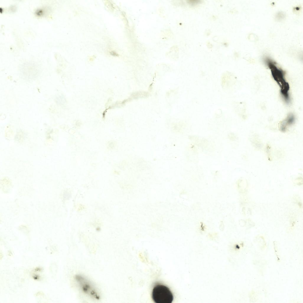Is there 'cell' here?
I'll return each mask as SVG.
<instances>
[{
  "instance_id": "6da1fadb",
  "label": "cell",
  "mask_w": 303,
  "mask_h": 303,
  "mask_svg": "<svg viewBox=\"0 0 303 303\" xmlns=\"http://www.w3.org/2000/svg\"><path fill=\"white\" fill-rule=\"evenodd\" d=\"M264 61L271 71L273 78L280 88V93L283 99L286 103L289 104L290 102V86L285 78V72L270 58H266Z\"/></svg>"
},
{
  "instance_id": "7a4b0ae2",
  "label": "cell",
  "mask_w": 303,
  "mask_h": 303,
  "mask_svg": "<svg viewBox=\"0 0 303 303\" xmlns=\"http://www.w3.org/2000/svg\"><path fill=\"white\" fill-rule=\"evenodd\" d=\"M77 286L82 293L89 298L95 300L101 298L100 292L95 285L85 275L77 274L74 277Z\"/></svg>"
},
{
  "instance_id": "3957f363",
  "label": "cell",
  "mask_w": 303,
  "mask_h": 303,
  "mask_svg": "<svg viewBox=\"0 0 303 303\" xmlns=\"http://www.w3.org/2000/svg\"><path fill=\"white\" fill-rule=\"evenodd\" d=\"M152 298L156 303H171L173 295L170 289L162 284H157L154 287Z\"/></svg>"
},
{
  "instance_id": "277c9868",
  "label": "cell",
  "mask_w": 303,
  "mask_h": 303,
  "mask_svg": "<svg viewBox=\"0 0 303 303\" xmlns=\"http://www.w3.org/2000/svg\"><path fill=\"white\" fill-rule=\"evenodd\" d=\"M39 68L34 65H25L20 70V75L23 79L28 80L35 79L40 74Z\"/></svg>"
},
{
  "instance_id": "5b68a950",
  "label": "cell",
  "mask_w": 303,
  "mask_h": 303,
  "mask_svg": "<svg viewBox=\"0 0 303 303\" xmlns=\"http://www.w3.org/2000/svg\"><path fill=\"white\" fill-rule=\"evenodd\" d=\"M295 119L294 115L289 114L280 123L279 127L280 130L282 132H286L288 128L295 123Z\"/></svg>"
},
{
  "instance_id": "8992f818",
  "label": "cell",
  "mask_w": 303,
  "mask_h": 303,
  "mask_svg": "<svg viewBox=\"0 0 303 303\" xmlns=\"http://www.w3.org/2000/svg\"><path fill=\"white\" fill-rule=\"evenodd\" d=\"M233 76L229 72L223 73L221 77V84L224 89H228L233 84Z\"/></svg>"
},
{
  "instance_id": "52a82bcc",
  "label": "cell",
  "mask_w": 303,
  "mask_h": 303,
  "mask_svg": "<svg viewBox=\"0 0 303 303\" xmlns=\"http://www.w3.org/2000/svg\"><path fill=\"white\" fill-rule=\"evenodd\" d=\"M234 135L232 133H229L228 135V138L231 140H233L234 139Z\"/></svg>"
}]
</instances>
